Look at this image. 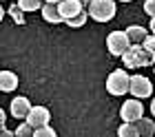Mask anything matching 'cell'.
Returning <instances> with one entry per match:
<instances>
[{
	"mask_svg": "<svg viewBox=\"0 0 155 137\" xmlns=\"http://www.w3.org/2000/svg\"><path fill=\"white\" fill-rule=\"evenodd\" d=\"M122 62L129 69H142V67H149V64H155V60L149 55V51L144 47H140L137 42H133L129 47V51L122 55Z\"/></svg>",
	"mask_w": 155,
	"mask_h": 137,
	"instance_id": "cell-1",
	"label": "cell"
},
{
	"mask_svg": "<svg viewBox=\"0 0 155 137\" xmlns=\"http://www.w3.org/2000/svg\"><path fill=\"white\" fill-rule=\"evenodd\" d=\"M107 91L111 93V95H126V93L131 91V75L126 73L124 69H115L111 71V75L107 77Z\"/></svg>",
	"mask_w": 155,
	"mask_h": 137,
	"instance_id": "cell-2",
	"label": "cell"
},
{
	"mask_svg": "<svg viewBox=\"0 0 155 137\" xmlns=\"http://www.w3.org/2000/svg\"><path fill=\"white\" fill-rule=\"evenodd\" d=\"M89 16L95 20V22H109V20L115 18V2L113 0H91L87 7Z\"/></svg>",
	"mask_w": 155,
	"mask_h": 137,
	"instance_id": "cell-3",
	"label": "cell"
},
{
	"mask_svg": "<svg viewBox=\"0 0 155 137\" xmlns=\"http://www.w3.org/2000/svg\"><path fill=\"white\" fill-rule=\"evenodd\" d=\"M131 44L133 42H131L126 31H113V33L107 35V49H109V53L115 55V57H122L126 51H129Z\"/></svg>",
	"mask_w": 155,
	"mask_h": 137,
	"instance_id": "cell-4",
	"label": "cell"
},
{
	"mask_svg": "<svg viewBox=\"0 0 155 137\" xmlns=\"http://www.w3.org/2000/svg\"><path fill=\"white\" fill-rule=\"evenodd\" d=\"M120 117L122 122H137L144 117V104L140 102V97L126 99V102L120 106Z\"/></svg>",
	"mask_w": 155,
	"mask_h": 137,
	"instance_id": "cell-5",
	"label": "cell"
},
{
	"mask_svg": "<svg viewBox=\"0 0 155 137\" xmlns=\"http://www.w3.org/2000/svg\"><path fill=\"white\" fill-rule=\"evenodd\" d=\"M131 95L133 97H151L153 95V84L146 75H131Z\"/></svg>",
	"mask_w": 155,
	"mask_h": 137,
	"instance_id": "cell-6",
	"label": "cell"
},
{
	"mask_svg": "<svg viewBox=\"0 0 155 137\" xmlns=\"http://www.w3.org/2000/svg\"><path fill=\"white\" fill-rule=\"evenodd\" d=\"M27 122L33 126V128H40V126H47L51 122V113H49L47 106H31L29 115H27Z\"/></svg>",
	"mask_w": 155,
	"mask_h": 137,
	"instance_id": "cell-7",
	"label": "cell"
},
{
	"mask_svg": "<svg viewBox=\"0 0 155 137\" xmlns=\"http://www.w3.org/2000/svg\"><path fill=\"white\" fill-rule=\"evenodd\" d=\"M29 111H31V102H29V97L20 95V97H13V99H11V115H13L16 119H27Z\"/></svg>",
	"mask_w": 155,
	"mask_h": 137,
	"instance_id": "cell-8",
	"label": "cell"
},
{
	"mask_svg": "<svg viewBox=\"0 0 155 137\" xmlns=\"http://www.w3.org/2000/svg\"><path fill=\"white\" fill-rule=\"evenodd\" d=\"M82 11H84V5L80 0H62L60 2V13H62V18H64V22L75 18V16H80Z\"/></svg>",
	"mask_w": 155,
	"mask_h": 137,
	"instance_id": "cell-9",
	"label": "cell"
},
{
	"mask_svg": "<svg viewBox=\"0 0 155 137\" xmlns=\"http://www.w3.org/2000/svg\"><path fill=\"white\" fill-rule=\"evenodd\" d=\"M40 11H42V18H45L47 22H51V24L64 22V18H62V13H60V5H55V2H45Z\"/></svg>",
	"mask_w": 155,
	"mask_h": 137,
	"instance_id": "cell-10",
	"label": "cell"
},
{
	"mask_svg": "<svg viewBox=\"0 0 155 137\" xmlns=\"http://www.w3.org/2000/svg\"><path fill=\"white\" fill-rule=\"evenodd\" d=\"M16 86H18V75L13 73V71H2V73H0V91L2 93L16 91Z\"/></svg>",
	"mask_w": 155,
	"mask_h": 137,
	"instance_id": "cell-11",
	"label": "cell"
},
{
	"mask_svg": "<svg viewBox=\"0 0 155 137\" xmlns=\"http://www.w3.org/2000/svg\"><path fill=\"white\" fill-rule=\"evenodd\" d=\"M135 124H137L140 137H153V135H155V122H153V119L142 117V119H137Z\"/></svg>",
	"mask_w": 155,
	"mask_h": 137,
	"instance_id": "cell-12",
	"label": "cell"
},
{
	"mask_svg": "<svg viewBox=\"0 0 155 137\" xmlns=\"http://www.w3.org/2000/svg\"><path fill=\"white\" fill-rule=\"evenodd\" d=\"M117 135L120 137H140L137 124L135 122H122V126L117 128Z\"/></svg>",
	"mask_w": 155,
	"mask_h": 137,
	"instance_id": "cell-13",
	"label": "cell"
},
{
	"mask_svg": "<svg viewBox=\"0 0 155 137\" xmlns=\"http://www.w3.org/2000/svg\"><path fill=\"white\" fill-rule=\"evenodd\" d=\"M126 33H129L131 42H144V38L149 35V33H146V29L140 27V24H131L129 29H126Z\"/></svg>",
	"mask_w": 155,
	"mask_h": 137,
	"instance_id": "cell-14",
	"label": "cell"
},
{
	"mask_svg": "<svg viewBox=\"0 0 155 137\" xmlns=\"http://www.w3.org/2000/svg\"><path fill=\"white\" fill-rule=\"evenodd\" d=\"M33 133H36V128H33L29 122H20V126L16 128V137H33Z\"/></svg>",
	"mask_w": 155,
	"mask_h": 137,
	"instance_id": "cell-15",
	"label": "cell"
},
{
	"mask_svg": "<svg viewBox=\"0 0 155 137\" xmlns=\"http://www.w3.org/2000/svg\"><path fill=\"white\" fill-rule=\"evenodd\" d=\"M89 18H91V16H89V11L84 9L80 16H75V18H71V20H67V24L71 27V29H80V27H84V22H87Z\"/></svg>",
	"mask_w": 155,
	"mask_h": 137,
	"instance_id": "cell-16",
	"label": "cell"
},
{
	"mask_svg": "<svg viewBox=\"0 0 155 137\" xmlns=\"http://www.w3.org/2000/svg\"><path fill=\"white\" fill-rule=\"evenodd\" d=\"M18 5L22 7V11H38V9H42V0H18Z\"/></svg>",
	"mask_w": 155,
	"mask_h": 137,
	"instance_id": "cell-17",
	"label": "cell"
},
{
	"mask_svg": "<svg viewBox=\"0 0 155 137\" xmlns=\"http://www.w3.org/2000/svg\"><path fill=\"white\" fill-rule=\"evenodd\" d=\"M9 16L13 18V22H16V24H25V16H22V7H20V5L11 7V9H9Z\"/></svg>",
	"mask_w": 155,
	"mask_h": 137,
	"instance_id": "cell-18",
	"label": "cell"
},
{
	"mask_svg": "<svg viewBox=\"0 0 155 137\" xmlns=\"http://www.w3.org/2000/svg\"><path fill=\"white\" fill-rule=\"evenodd\" d=\"M142 47L149 51V55L155 60V33H151V35H146L144 38V42H142Z\"/></svg>",
	"mask_w": 155,
	"mask_h": 137,
	"instance_id": "cell-19",
	"label": "cell"
},
{
	"mask_svg": "<svg viewBox=\"0 0 155 137\" xmlns=\"http://www.w3.org/2000/svg\"><path fill=\"white\" fill-rule=\"evenodd\" d=\"M33 137H55V131L51 126H40V128H36V133H33Z\"/></svg>",
	"mask_w": 155,
	"mask_h": 137,
	"instance_id": "cell-20",
	"label": "cell"
},
{
	"mask_svg": "<svg viewBox=\"0 0 155 137\" xmlns=\"http://www.w3.org/2000/svg\"><path fill=\"white\" fill-rule=\"evenodd\" d=\"M144 13H149L151 18H155V0H146L144 2Z\"/></svg>",
	"mask_w": 155,
	"mask_h": 137,
	"instance_id": "cell-21",
	"label": "cell"
},
{
	"mask_svg": "<svg viewBox=\"0 0 155 137\" xmlns=\"http://www.w3.org/2000/svg\"><path fill=\"white\" fill-rule=\"evenodd\" d=\"M11 135H16V131L11 133V131H7V128H2V137H11Z\"/></svg>",
	"mask_w": 155,
	"mask_h": 137,
	"instance_id": "cell-22",
	"label": "cell"
},
{
	"mask_svg": "<svg viewBox=\"0 0 155 137\" xmlns=\"http://www.w3.org/2000/svg\"><path fill=\"white\" fill-rule=\"evenodd\" d=\"M151 115L155 117V97H153V102H151Z\"/></svg>",
	"mask_w": 155,
	"mask_h": 137,
	"instance_id": "cell-23",
	"label": "cell"
},
{
	"mask_svg": "<svg viewBox=\"0 0 155 137\" xmlns=\"http://www.w3.org/2000/svg\"><path fill=\"white\" fill-rule=\"evenodd\" d=\"M149 29H151V31L155 33V18H151V27H149Z\"/></svg>",
	"mask_w": 155,
	"mask_h": 137,
	"instance_id": "cell-24",
	"label": "cell"
},
{
	"mask_svg": "<svg viewBox=\"0 0 155 137\" xmlns=\"http://www.w3.org/2000/svg\"><path fill=\"white\" fill-rule=\"evenodd\" d=\"M45 2H55V5H60L62 0H45Z\"/></svg>",
	"mask_w": 155,
	"mask_h": 137,
	"instance_id": "cell-25",
	"label": "cell"
},
{
	"mask_svg": "<svg viewBox=\"0 0 155 137\" xmlns=\"http://www.w3.org/2000/svg\"><path fill=\"white\" fill-rule=\"evenodd\" d=\"M80 2H82L84 7H89V2H91V0H80Z\"/></svg>",
	"mask_w": 155,
	"mask_h": 137,
	"instance_id": "cell-26",
	"label": "cell"
},
{
	"mask_svg": "<svg viewBox=\"0 0 155 137\" xmlns=\"http://www.w3.org/2000/svg\"><path fill=\"white\" fill-rule=\"evenodd\" d=\"M120 2H133V0H120Z\"/></svg>",
	"mask_w": 155,
	"mask_h": 137,
	"instance_id": "cell-27",
	"label": "cell"
},
{
	"mask_svg": "<svg viewBox=\"0 0 155 137\" xmlns=\"http://www.w3.org/2000/svg\"><path fill=\"white\" fill-rule=\"evenodd\" d=\"M153 71H155V64H153Z\"/></svg>",
	"mask_w": 155,
	"mask_h": 137,
	"instance_id": "cell-28",
	"label": "cell"
}]
</instances>
